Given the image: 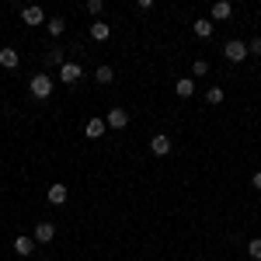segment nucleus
<instances>
[{"instance_id":"nucleus-1","label":"nucleus","mask_w":261,"mask_h":261,"mask_svg":"<svg viewBox=\"0 0 261 261\" xmlns=\"http://www.w3.org/2000/svg\"><path fill=\"white\" fill-rule=\"evenodd\" d=\"M28 91H32V98L45 101V98H49V94H53V81H49L45 73H35V77L28 81Z\"/></svg>"},{"instance_id":"nucleus-2","label":"nucleus","mask_w":261,"mask_h":261,"mask_svg":"<svg viewBox=\"0 0 261 261\" xmlns=\"http://www.w3.org/2000/svg\"><path fill=\"white\" fill-rule=\"evenodd\" d=\"M223 56L230 63H241V60H247V42H241V39H230L226 45H223Z\"/></svg>"},{"instance_id":"nucleus-3","label":"nucleus","mask_w":261,"mask_h":261,"mask_svg":"<svg viewBox=\"0 0 261 261\" xmlns=\"http://www.w3.org/2000/svg\"><path fill=\"white\" fill-rule=\"evenodd\" d=\"M81 77H84V66H81V63H63V66H60V81L63 84H77Z\"/></svg>"},{"instance_id":"nucleus-4","label":"nucleus","mask_w":261,"mask_h":261,"mask_svg":"<svg viewBox=\"0 0 261 261\" xmlns=\"http://www.w3.org/2000/svg\"><path fill=\"white\" fill-rule=\"evenodd\" d=\"M21 18H24V24H32V28H39L42 21H45V11H42L39 4H32V7H24V11H21Z\"/></svg>"},{"instance_id":"nucleus-5","label":"nucleus","mask_w":261,"mask_h":261,"mask_svg":"<svg viewBox=\"0 0 261 261\" xmlns=\"http://www.w3.org/2000/svg\"><path fill=\"white\" fill-rule=\"evenodd\" d=\"M105 125H108V129H125V125H129V115H125L122 108H112V112L105 115Z\"/></svg>"},{"instance_id":"nucleus-6","label":"nucleus","mask_w":261,"mask_h":261,"mask_svg":"<svg viewBox=\"0 0 261 261\" xmlns=\"http://www.w3.org/2000/svg\"><path fill=\"white\" fill-rule=\"evenodd\" d=\"M150 153H153V157H167V153H171V136H153V140H150Z\"/></svg>"},{"instance_id":"nucleus-7","label":"nucleus","mask_w":261,"mask_h":261,"mask_svg":"<svg viewBox=\"0 0 261 261\" xmlns=\"http://www.w3.org/2000/svg\"><path fill=\"white\" fill-rule=\"evenodd\" d=\"M32 237H35V244H49L56 237V226H53V223H35V233H32Z\"/></svg>"},{"instance_id":"nucleus-8","label":"nucleus","mask_w":261,"mask_h":261,"mask_svg":"<svg viewBox=\"0 0 261 261\" xmlns=\"http://www.w3.org/2000/svg\"><path fill=\"white\" fill-rule=\"evenodd\" d=\"M35 247H39V244H35V237H18V241H14V254L28 258V254H35Z\"/></svg>"},{"instance_id":"nucleus-9","label":"nucleus","mask_w":261,"mask_h":261,"mask_svg":"<svg viewBox=\"0 0 261 261\" xmlns=\"http://www.w3.org/2000/svg\"><path fill=\"white\" fill-rule=\"evenodd\" d=\"M18 49H11V45H4V49H0V66H4V70H14V66H18Z\"/></svg>"},{"instance_id":"nucleus-10","label":"nucleus","mask_w":261,"mask_h":261,"mask_svg":"<svg viewBox=\"0 0 261 261\" xmlns=\"http://www.w3.org/2000/svg\"><path fill=\"white\" fill-rule=\"evenodd\" d=\"M105 129H108V125H105V119H91L87 125H84L87 140H101V136H105Z\"/></svg>"},{"instance_id":"nucleus-11","label":"nucleus","mask_w":261,"mask_h":261,"mask_svg":"<svg viewBox=\"0 0 261 261\" xmlns=\"http://www.w3.org/2000/svg\"><path fill=\"white\" fill-rule=\"evenodd\" d=\"M108 35H112V24H105V21H94V24H91V39L94 42H105Z\"/></svg>"},{"instance_id":"nucleus-12","label":"nucleus","mask_w":261,"mask_h":261,"mask_svg":"<svg viewBox=\"0 0 261 261\" xmlns=\"http://www.w3.org/2000/svg\"><path fill=\"white\" fill-rule=\"evenodd\" d=\"M192 32H195L199 39H209V35H213L216 28H213V21H209V18H199L195 24H192Z\"/></svg>"},{"instance_id":"nucleus-13","label":"nucleus","mask_w":261,"mask_h":261,"mask_svg":"<svg viewBox=\"0 0 261 261\" xmlns=\"http://www.w3.org/2000/svg\"><path fill=\"white\" fill-rule=\"evenodd\" d=\"M45 199L53 202V205H63V202H66V185H60V181H56V185L49 188V195H45Z\"/></svg>"},{"instance_id":"nucleus-14","label":"nucleus","mask_w":261,"mask_h":261,"mask_svg":"<svg viewBox=\"0 0 261 261\" xmlns=\"http://www.w3.org/2000/svg\"><path fill=\"white\" fill-rule=\"evenodd\" d=\"M195 94V77H181L178 81V98H192Z\"/></svg>"},{"instance_id":"nucleus-15","label":"nucleus","mask_w":261,"mask_h":261,"mask_svg":"<svg viewBox=\"0 0 261 261\" xmlns=\"http://www.w3.org/2000/svg\"><path fill=\"white\" fill-rule=\"evenodd\" d=\"M230 14H233V7H230L226 0H220V4H213V18H216V21H226Z\"/></svg>"},{"instance_id":"nucleus-16","label":"nucleus","mask_w":261,"mask_h":261,"mask_svg":"<svg viewBox=\"0 0 261 261\" xmlns=\"http://www.w3.org/2000/svg\"><path fill=\"white\" fill-rule=\"evenodd\" d=\"M63 28H66V24H63V18H49V21H45V32H49L53 39H60Z\"/></svg>"},{"instance_id":"nucleus-17","label":"nucleus","mask_w":261,"mask_h":261,"mask_svg":"<svg viewBox=\"0 0 261 261\" xmlns=\"http://www.w3.org/2000/svg\"><path fill=\"white\" fill-rule=\"evenodd\" d=\"M94 81L98 84H112L115 81V70H112V66H98V70H94Z\"/></svg>"},{"instance_id":"nucleus-18","label":"nucleus","mask_w":261,"mask_h":261,"mask_svg":"<svg viewBox=\"0 0 261 261\" xmlns=\"http://www.w3.org/2000/svg\"><path fill=\"white\" fill-rule=\"evenodd\" d=\"M63 56H66V53H63V49H49V53H45V63H49V66H63Z\"/></svg>"},{"instance_id":"nucleus-19","label":"nucleus","mask_w":261,"mask_h":261,"mask_svg":"<svg viewBox=\"0 0 261 261\" xmlns=\"http://www.w3.org/2000/svg\"><path fill=\"white\" fill-rule=\"evenodd\" d=\"M205 101H209V105H223V87H209V91H205Z\"/></svg>"},{"instance_id":"nucleus-20","label":"nucleus","mask_w":261,"mask_h":261,"mask_svg":"<svg viewBox=\"0 0 261 261\" xmlns=\"http://www.w3.org/2000/svg\"><path fill=\"white\" fill-rule=\"evenodd\" d=\"M205 73H209V63H205V60L192 63V77H205Z\"/></svg>"},{"instance_id":"nucleus-21","label":"nucleus","mask_w":261,"mask_h":261,"mask_svg":"<svg viewBox=\"0 0 261 261\" xmlns=\"http://www.w3.org/2000/svg\"><path fill=\"white\" fill-rule=\"evenodd\" d=\"M247 254H251L254 261H261V237H254V241L247 244Z\"/></svg>"},{"instance_id":"nucleus-22","label":"nucleus","mask_w":261,"mask_h":261,"mask_svg":"<svg viewBox=\"0 0 261 261\" xmlns=\"http://www.w3.org/2000/svg\"><path fill=\"white\" fill-rule=\"evenodd\" d=\"M84 7H87V14H101V0H87Z\"/></svg>"},{"instance_id":"nucleus-23","label":"nucleus","mask_w":261,"mask_h":261,"mask_svg":"<svg viewBox=\"0 0 261 261\" xmlns=\"http://www.w3.org/2000/svg\"><path fill=\"white\" fill-rule=\"evenodd\" d=\"M247 53H251V56H261V39L251 42V45H247Z\"/></svg>"},{"instance_id":"nucleus-24","label":"nucleus","mask_w":261,"mask_h":261,"mask_svg":"<svg viewBox=\"0 0 261 261\" xmlns=\"http://www.w3.org/2000/svg\"><path fill=\"white\" fill-rule=\"evenodd\" d=\"M251 185H254V188L261 192V171H254V178H251Z\"/></svg>"}]
</instances>
